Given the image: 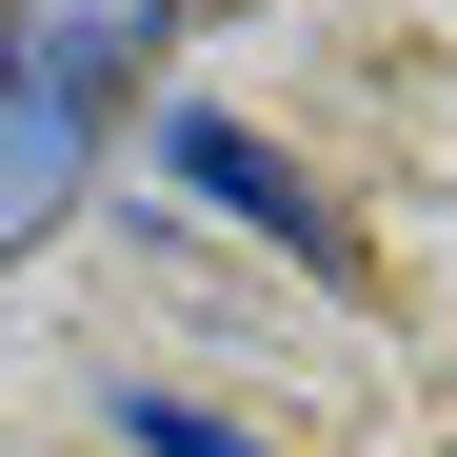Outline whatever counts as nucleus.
I'll list each match as a JSON object with an SVG mask.
<instances>
[{"instance_id":"1","label":"nucleus","mask_w":457,"mask_h":457,"mask_svg":"<svg viewBox=\"0 0 457 457\" xmlns=\"http://www.w3.org/2000/svg\"><path fill=\"white\" fill-rule=\"evenodd\" d=\"M100 80H120V21H60V40H0V259L40 239L100 160Z\"/></svg>"},{"instance_id":"2","label":"nucleus","mask_w":457,"mask_h":457,"mask_svg":"<svg viewBox=\"0 0 457 457\" xmlns=\"http://www.w3.org/2000/svg\"><path fill=\"white\" fill-rule=\"evenodd\" d=\"M160 160L219 199V219H259V239H298V259H319V278H358V239H338V219L319 199H298V160H278V139H239V120H219V100H179L160 120Z\"/></svg>"},{"instance_id":"3","label":"nucleus","mask_w":457,"mask_h":457,"mask_svg":"<svg viewBox=\"0 0 457 457\" xmlns=\"http://www.w3.org/2000/svg\"><path fill=\"white\" fill-rule=\"evenodd\" d=\"M120 437H139V457H259L239 418H199V398H139V378H120Z\"/></svg>"}]
</instances>
